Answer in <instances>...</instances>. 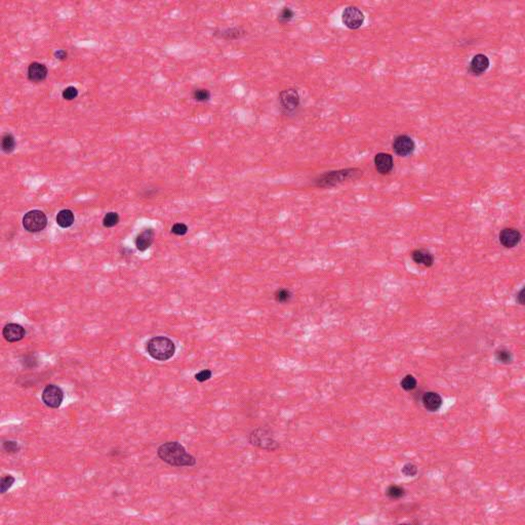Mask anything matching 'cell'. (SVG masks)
Returning <instances> with one entry per match:
<instances>
[{"instance_id": "obj_1", "label": "cell", "mask_w": 525, "mask_h": 525, "mask_svg": "<svg viewBox=\"0 0 525 525\" xmlns=\"http://www.w3.org/2000/svg\"><path fill=\"white\" fill-rule=\"evenodd\" d=\"M157 455L162 462L173 467H193L197 464L196 457L178 441H167L161 444L157 449Z\"/></svg>"}, {"instance_id": "obj_2", "label": "cell", "mask_w": 525, "mask_h": 525, "mask_svg": "<svg viewBox=\"0 0 525 525\" xmlns=\"http://www.w3.org/2000/svg\"><path fill=\"white\" fill-rule=\"evenodd\" d=\"M363 174L360 168L350 167L338 170H332L318 176L314 180V185L318 188H332L346 182L356 180Z\"/></svg>"}, {"instance_id": "obj_3", "label": "cell", "mask_w": 525, "mask_h": 525, "mask_svg": "<svg viewBox=\"0 0 525 525\" xmlns=\"http://www.w3.org/2000/svg\"><path fill=\"white\" fill-rule=\"evenodd\" d=\"M146 351L154 360L167 361L176 354V345L169 338L158 336L148 340Z\"/></svg>"}, {"instance_id": "obj_4", "label": "cell", "mask_w": 525, "mask_h": 525, "mask_svg": "<svg viewBox=\"0 0 525 525\" xmlns=\"http://www.w3.org/2000/svg\"><path fill=\"white\" fill-rule=\"evenodd\" d=\"M248 441L256 448L268 451H274L280 448L279 443L272 437L270 431L261 427L252 431Z\"/></svg>"}, {"instance_id": "obj_5", "label": "cell", "mask_w": 525, "mask_h": 525, "mask_svg": "<svg viewBox=\"0 0 525 525\" xmlns=\"http://www.w3.org/2000/svg\"><path fill=\"white\" fill-rule=\"evenodd\" d=\"M278 102L281 112L285 115H292L300 107V98L296 88H286L280 91Z\"/></svg>"}, {"instance_id": "obj_6", "label": "cell", "mask_w": 525, "mask_h": 525, "mask_svg": "<svg viewBox=\"0 0 525 525\" xmlns=\"http://www.w3.org/2000/svg\"><path fill=\"white\" fill-rule=\"evenodd\" d=\"M23 227L30 233H37L42 231L47 225V218L45 214L38 209L25 214L23 217Z\"/></svg>"}, {"instance_id": "obj_7", "label": "cell", "mask_w": 525, "mask_h": 525, "mask_svg": "<svg viewBox=\"0 0 525 525\" xmlns=\"http://www.w3.org/2000/svg\"><path fill=\"white\" fill-rule=\"evenodd\" d=\"M365 16L363 11L354 5L347 6L342 14V22L350 30H357L363 25Z\"/></svg>"}, {"instance_id": "obj_8", "label": "cell", "mask_w": 525, "mask_h": 525, "mask_svg": "<svg viewBox=\"0 0 525 525\" xmlns=\"http://www.w3.org/2000/svg\"><path fill=\"white\" fill-rule=\"evenodd\" d=\"M41 399L47 408L59 409L64 401V392L59 386L48 384L42 391Z\"/></svg>"}, {"instance_id": "obj_9", "label": "cell", "mask_w": 525, "mask_h": 525, "mask_svg": "<svg viewBox=\"0 0 525 525\" xmlns=\"http://www.w3.org/2000/svg\"><path fill=\"white\" fill-rule=\"evenodd\" d=\"M394 153L399 157H409L413 154L415 150V143L408 135H399L394 139L392 143Z\"/></svg>"}, {"instance_id": "obj_10", "label": "cell", "mask_w": 525, "mask_h": 525, "mask_svg": "<svg viewBox=\"0 0 525 525\" xmlns=\"http://www.w3.org/2000/svg\"><path fill=\"white\" fill-rule=\"evenodd\" d=\"M498 240L505 248H514L522 240V234L516 228H504L498 234Z\"/></svg>"}, {"instance_id": "obj_11", "label": "cell", "mask_w": 525, "mask_h": 525, "mask_svg": "<svg viewBox=\"0 0 525 525\" xmlns=\"http://www.w3.org/2000/svg\"><path fill=\"white\" fill-rule=\"evenodd\" d=\"M375 170L382 176H387L392 173L394 168V158L389 153L379 152L375 156L374 159Z\"/></svg>"}, {"instance_id": "obj_12", "label": "cell", "mask_w": 525, "mask_h": 525, "mask_svg": "<svg viewBox=\"0 0 525 525\" xmlns=\"http://www.w3.org/2000/svg\"><path fill=\"white\" fill-rule=\"evenodd\" d=\"M421 401H422L424 409L429 412H438L443 404V400H442V397L440 396V394L434 391L425 392L422 395Z\"/></svg>"}, {"instance_id": "obj_13", "label": "cell", "mask_w": 525, "mask_h": 525, "mask_svg": "<svg viewBox=\"0 0 525 525\" xmlns=\"http://www.w3.org/2000/svg\"><path fill=\"white\" fill-rule=\"evenodd\" d=\"M2 336L8 343H17L26 336L25 328L18 323H8L2 330Z\"/></svg>"}, {"instance_id": "obj_14", "label": "cell", "mask_w": 525, "mask_h": 525, "mask_svg": "<svg viewBox=\"0 0 525 525\" xmlns=\"http://www.w3.org/2000/svg\"><path fill=\"white\" fill-rule=\"evenodd\" d=\"M489 66H490V61L488 57L483 54H478L472 58L470 65H469V70L471 74H473L475 76H480L488 70Z\"/></svg>"}, {"instance_id": "obj_15", "label": "cell", "mask_w": 525, "mask_h": 525, "mask_svg": "<svg viewBox=\"0 0 525 525\" xmlns=\"http://www.w3.org/2000/svg\"><path fill=\"white\" fill-rule=\"evenodd\" d=\"M412 259L416 265L431 268L435 262V258L430 251L425 248H417L412 253Z\"/></svg>"}, {"instance_id": "obj_16", "label": "cell", "mask_w": 525, "mask_h": 525, "mask_svg": "<svg viewBox=\"0 0 525 525\" xmlns=\"http://www.w3.org/2000/svg\"><path fill=\"white\" fill-rule=\"evenodd\" d=\"M48 74L47 67L44 64L33 62L28 67V79L32 82H41L46 79Z\"/></svg>"}, {"instance_id": "obj_17", "label": "cell", "mask_w": 525, "mask_h": 525, "mask_svg": "<svg viewBox=\"0 0 525 525\" xmlns=\"http://www.w3.org/2000/svg\"><path fill=\"white\" fill-rule=\"evenodd\" d=\"M155 239V231L152 228H146L140 232L136 238V246L140 252H146L151 247Z\"/></svg>"}, {"instance_id": "obj_18", "label": "cell", "mask_w": 525, "mask_h": 525, "mask_svg": "<svg viewBox=\"0 0 525 525\" xmlns=\"http://www.w3.org/2000/svg\"><path fill=\"white\" fill-rule=\"evenodd\" d=\"M246 34L247 32L241 27H232V28H227V29H223V30H217L214 33L215 36L219 38L226 39V40H237V39L244 37Z\"/></svg>"}, {"instance_id": "obj_19", "label": "cell", "mask_w": 525, "mask_h": 525, "mask_svg": "<svg viewBox=\"0 0 525 525\" xmlns=\"http://www.w3.org/2000/svg\"><path fill=\"white\" fill-rule=\"evenodd\" d=\"M56 221H57V224L61 228L66 229V228L71 227L74 224L75 217H74L73 212L70 211V209H62V211L58 213Z\"/></svg>"}, {"instance_id": "obj_20", "label": "cell", "mask_w": 525, "mask_h": 525, "mask_svg": "<svg viewBox=\"0 0 525 525\" xmlns=\"http://www.w3.org/2000/svg\"><path fill=\"white\" fill-rule=\"evenodd\" d=\"M494 359L498 362L505 365L511 364L514 360V356L512 352L507 348H497L494 351Z\"/></svg>"}, {"instance_id": "obj_21", "label": "cell", "mask_w": 525, "mask_h": 525, "mask_svg": "<svg viewBox=\"0 0 525 525\" xmlns=\"http://www.w3.org/2000/svg\"><path fill=\"white\" fill-rule=\"evenodd\" d=\"M1 149L5 154H10L16 149V139L11 134H4L1 140Z\"/></svg>"}, {"instance_id": "obj_22", "label": "cell", "mask_w": 525, "mask_h": 525, "mask_svg": "<svg viewBox=\"0 0 525 525\" xmlns=\"http://www.w3.org/2000/svg\"><path fill=\"white\" fill-rule=\"evenodd\" d=\"M274 299L279 304H287L293 299V293L287 288H278L274 294Z\"/></svg>"}, {"instance_id": "obj_23", "label": "cell", "mask_w": 525, "mask_h": 525, "mask_svg": "<svg viewBox=\"0 0 525 525\" xmlns=\"http://www.w3.org/2000/svg\"><path fill=\"white\" fill-rule=\"evenodd\" d=\"M400 387L406 392L413 391L417 387V380L412 375H406L400 380Z\"/></svg>"}, {"instance_id": "obj_24", "label": "cell", "mask_w": 525, "mask_h": 525, "mask_svg": "<svg viewBox=\"0 0 525 525\" xmlns=\"http://www.w3.org/2000/svg\"><path fill=\"white\" fill-rule=\"evenodd\" d=\"M386 494L388 495V497L391 498V500H399V498L403 497L406 494V491L402 487L392 484L387 488Z\"/></svg>"}, {"instance_id": "obj_25", "label": "cell", "mask_w": 525, "mask_h": 525, "mask_svg": "<svg viewBox=\"0 0 525 525\" xmlns=\"http://www.w3.org/2000/svg\"><path fill=\"white\" fill-rule=\"evenodd\" d=\"M295 16H296V12H295L291 7L284 6V7L280 10L279 14H278V18H277V20H278V22H279L280 24L285 25V24H287V23H290L291 21H293L294 18H295Z\"/></svg>"}, {"instance_id": "obj_26", "label": "cell", "mask_w": 525, "mask_h": 525, "mask_svg": "<svg viewBox=\"0 0 525 525\" xmlns=\"http://www.w3.org/2000/svg\"><path fill=\"white\" fill-rule=\"evenodd\" d=\"M192 97H193L194 101H196V102L205 103V102H208L209 100H211L212 95H211V91H209L206 88H196L193 91Z\"/></svg>"}, {"instance_id": "obj_27", "label": "cell", "mask_w": 525, "mask_h": 525, "mask_svg": "<svg viewBox=\"0 0 525 525\" xmlns=\"http://www.w3.org/2000/svg\"><path fill=\"white\" fill-rule=\"evenodd\" d=\"M119 223V216L115 212H110L105 215L103 219V225L105 228H113Z\"/></svg>"}, {"instance_id": "obj_28", "label": "cell", "mask_w": 525, "mask_h": 525, "mask_svg": "<svg viewBox=\"0 0 525 525\" xmlns=\"http://www.w3.org/2000/svg\"><path fill=\"white\" fill-rule=\"evenodd\" d=\"M15 482L16 478L12 475H3L1 479H0V492H1V494H4L6 491H8V489H10Z\"/></svg>"}, {"instance_id": "obj_29", "label": "cell", "mask_w": 525, "mask_h": 525, "mask_svg": "<svg viewBox=\"0 0 525 525\" xmlns=\"http://www.w3.org/2000/svg\"><path fill=\"white\" fill-rule=\"evenodd\" d=\"M2 450L9 454H15L21 450V445L15 440H5L2 442Z\"/></svg>"}, {"instance_id": "obj_30", "label": "cell", "mask_w": 525, "mask_h": 525, "mask_svg": "<svg viewBox=\"0 0 525 525\" xmlns=\"http://www.w3.org/2000/svg\"><path fill=\"white\" fill-rule=\"evenodd\" d=\"M401 473L406 477H414L418 473L417 466L413 463H406L402 466Z\"/></svg>"}, {"instance_id": "obj_31", "label": "cell", "mask_w": 525, "mask_h": 525, "mask_svg": "<svg viewBox=\"0 0 525 525\" xmlns=\"http://www.w3.org/2000/svg\"><path fill=\"white\" fill-rule=\"evenodd\" d=\"M22 363L26 369H35L38 365V360L34 354H28V355L24 356V358L22 359Z\"/></svg>"}, {"instance_id": "obj_32", "label": "cell", "mask_w": 525, "mask_h": 525, "mask_svg": "<svg viewBox=\"0 0 525 525\" xmlns=\"http://www.w3.org/2000/svg\"><path fill=\"white\" fill-rule=\"evenodd\" d=\"M63 99L66 101H73L78 96V89L74 86H68L63 90Z\"/></svg>"}, {"instance_id": "obj_33", "label": "cell", "mask_w": 525, "mask_h": 525, "mask_svg": "<svg viewBox=\"0 0 525 525\" xmlns=\"http://www.w3.org/2000/svg\"><path fill=\"white\" fill-rule=\"evenodd\" d=\"M212 376H213V373H212L211 370H203V371L199 372L198 374H196L194 375L195 379L197 380V382H199V383L206 382V380L211 379Z\"/></svg>"}, {"instance_id": "obj_34", "label": "cell", "mask_w": 525, "mask_h": 525, "mask_svg": "<svg viewBox=\"0 0 525 525\" xmlns=\"http://www.w3.org/2000/svg\"><path fill=\"white\" fill-rule=\"evenodd\" d=\"M172 233L177 236H184L188 233V227L183 223H177L172 227Z\"/></svg>"}, {"instance_id": "obj_35", "label": "cell", "mask_w": 525, "mask_h": 525, "mask_svg": "<svg viewBox=\"0 0 525 525\" xmlns=\"http://www.w3.org/2000/svg\"><path fill=\"white\" fill-rule=\"evenodd\" d=\"M54 56L59 61H65L68 57V52L64 49H58L54 52Z\"/></svg>"}, {"instance_id": "obj_36", "label": "cell", "mask_w": 525, "mask_h": 525, "mask_svg": "<svg viewBox=\"0 0 525 525\" xmlns=\"http://www.w3.org/2000/svg\"><path fill=\"white\" fill-rule=\"evenodd\" d=\"M516 301H517V303H518L519 305H521V306L524 305V288H521V290L517 293V295H516Z\"/></svg>"}]
</instances>
